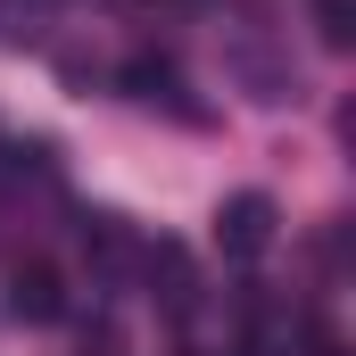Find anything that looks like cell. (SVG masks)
Returning <instances> with one entry per match:
<instances>
[{
	"mask_svg": "<svg viewBox=\"0 0 356 356\" xmlns=\"http://www.w3.org/2000/svg\"><path fill=\"white\" fill-rule=\"evenodd\" d=\"M216 249L224 257H266L273 249V199L266 191H232L216 207Z\"/></svg>",
	"mask_w": 356,
	"mask_h": 356,
	"instance_id": "obj_1",
	"label": "cell"
},
{
	"mask_svg": "<svg viewBox=\"0 0 356 356\" xmlns=\"http://www.w3.org/2000/svg\"><path fill=\"white\" fill-rule=\"evenodd\" d=\"M8 307H17L25 323H58V315H67V282H58V266H17V273H8Z\"/></svg>",
	"mask_w": 356,
	"mask_h": 356,
	"instance_id": "obj_2",
	"label": "cell"
},
{
	"mask_svg": "<svg viewBox=\"0 0 356 356\" xmlns=\"http://www.w3.org/2000/svg\"><path fill=\"white\" fill-rule=\"evenodd\" d=\"M149 282H166V315H191L199 307V282L182 266V249H149Z\"/></svg>",
	"mask_w": 356,
	"mask_h": 356,
	"instance_id": "obj_3",
	"label": "cell"
},
{
	"mask_svg": "<svg viewBox=\"0 0 356 356\" xmlns=\"http://www.w3.org/2000/svg\"><path fill=\"white\" fill-rule=\"evenodd\" d=\"M124 91H133V99H166V91H175V67H166V58H133V67H124Z\"/></svg>",
	"mask_w": 356,
	"mask_h": 356,
	"instance_id": "obj_4",
	"label": "cell"
},
{
	"mask_svg": "<svg viewBox=\"0 0 356 356\" xmlns=\"http://www.w3.org/2000/svg\"><path fill=\"white\" fill-rule=\"evenodd\" d=\"M348 17H356V0H315V33H323L332 50H348V33H356Z\"/></svg>",
	"mask_w": 356,
	"mask_h": 356,
	"instance_id": "obj_5",
	"label": "cell"
}]
</instances>
